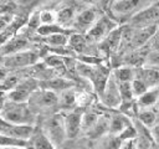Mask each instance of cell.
Returning <instances> with one entry per match:
<instances>
[{"instance_id":"obj_2","label":"cell","mask_w":159,"mask_h":149,"mask_svg":"<svg viewBox=\"0 0 159 149\" xmlns=\"http://www.w3.org/2000/svg\"><path fill=\"white\" fill-rule=\"evenodd\" d=\"M154 2V0H116L112 4L111 10L114 14V16L129 17L130 20L135 14H138L139 11L150 6Z\"/></svg>"},{"instance_id":"obj_24","label":"cell","mask_w":159,"mask_h":149,"mask_svg":"<svg viewBox=\"0 0 159 149\" xmlns=\"http://www.w3.org/2000/svg\"><path fill=\"white\" fill-rule=\"evenodd\" d=\"M41 86L48 91H65L72 87V82L63 78H50Z\"/></svg>"},{"instance_id":"obj_17","label":"cell","mask_w":159,"mask_h":149,"mask_svg":"<svg viewBox=\"0 0 159 149\" xmlns=\"http://www.w3.org/2000/svg\"><path fill=\"white\" fill-rule=\"evenodd\" d=\"M29 149H55V145L46 137L42 129H35L32 135L27 139Z\"/></svg>"},{"instance_id":"obj_13","label":"cell","mask_w":159,"mask_h":149,"mask_svg":"<svg viewBox=\"0 0 159 149\" xmlns=\"http://www.w3.org/2000/svg\"><path fill=\"white\" fill-rule=\"evenodd\" d=\"M111 76V72L106 67V66H102V65H94L93 67V72H92V76L89 78V81L92 82L96 92L101 96L106 84H107V81Z\"/></svg>"},{"instance_id":"obj_12","label":"cell","mask_w":159,"mask_h":149,"mask_svg":"<svg viewBox=\"0 0 159 149\" xmlns=\"http://www.w3.org/2000/svg\"><path fill=\"white\" fill-rule=\"evenodd\" d=\"M32 106H36L37 108H51L58 103V98L53 91L43 89V91H35L31 97Z\"/></svg>"},{"instance_id":"obj_30","label":"cell","mask_w":159,"mask_h":149,"mask_svg":"<svg viewBox=\"0 0 159 149\" xmlns=\"http://www.w3.org/2000/svg\"><path fill=\"white\" fill-rule=\"evenodd\" d=\"M0 147H26L27 148V140L15 139V138H10L0 134Z\"/></svg>"},{"instance_id":"obj_36","label":"cell","mask_w":159,"mask_h":149,"mask_svg":"<svg viewBox=\"0 0 159 149\" xmlns=\"http://www.w3.org/2000/svg\"><path fill=\"white\" fill-rule=\"evenodd\" d=\"M5 102H6V92H4V91L0 89V112H1Z\"/></svg>"},{"instance_id":"obj_37","label":"cell","mask_w":159,"mask_h":149,"mask_svg":"<svg viewBox=\"0 0 159 149\" xmlns=\"http://www.w3.org/2000/svg\"><path fill=\"white\" fill-rule=\"evenodd\" d=\"M0 149H29L26 147H0Z\"/></svg>"},{"instance_id":"obj_18","label":"cell","mask_w":159,"mask_h":149,"mask_svg":"<svg viewBox=\"0 0 159 149\" xmlns=\"http://www.w3.org/2000/svg\"><path fill=\"white\" fill-rule=\"evenodd\" d=\"M159 102V88H149L147 92H144L142 96L138 97L137 99V108L142 109H150L152 107L157 106Z\"/></svg>"},{"instance_id":"obj_5","label":"cell","mask_w":159,"mask_h":149,"mask_svg":"<svg viewBox=\"0 0 159 149\" xmlns=\"http://www.w3.org/2000/svg\"><path fill=\"white\" fill-rule=\"evenodd\" d=\"M39 60V53L32 50H24L9 56L4 57V65L6 68H20V67H26L36 63Z\"/></svg>"},{"instance_id":"obj_6","label":"cell","mask_w":159,"mask_h":149,"mask_svg":"<svg viewBox=\"0 0 159 149\" xmlns=\"http://www.w3.org/2000/svg\"><path fill=\"white\" fill-rule=\"evenodd\" d=\"M37 86L39 84L34 78H27L22 82H19L15 88L6 92V99L14 102H27L31 94L36 91Z\"/></svg>"},{"instance_id":"obj_28","label":"cell","mask_w":159,"mask_h":149,"mask_svg":"<svg viewBox=\"0 0 159 149\" xmlns=\"http://www.w3.org/2000/svg\"><path fill=\"white\" fill-rule=\"evenodd\" d=\"M109 120L111 119H108L106 117H99L98 120H97V123L94 124V127L89 130V134L93 135V137L102 135L107 129H109Z\"/></svg>"},{"instance_id":"obj_8","label":"cell","mask_w":159,"mask_h":149,"mask_svg":"<svg viewBox=\"0 0 159 149\" xmlns=\"http://www.w3.org/2000/svg\"><path fill=\"white\" fill-rule=\"evenodd\" d=\"M35 128L34 125H19V124H12L9 123L4 119L0 118V134L10 137V138H15V139H22V140H27L32 133H34Z\"/></svg>"},{"instance_id":"obj_35","label":"cell","mask_w":159,"mask_h":149,"mask_svg":"<svg viewBox=\"0 0 159 149\" xmlns=\"http://www.w3.org/2000/svg\"><path fill=\"white\" fill-rule=\"evenodd\" d=\"M134 148H135V142L134 139H130V140H127L120 149H134Z\"/></svg>"},{"instance_id":"obj_38","label":"cell","mask_w":159,"mask_h":149,"mask_svg":"<svg viewBox=\"0 0 159 149\" xmlns=\"http://www.w3.org/2000/svg\"><path fill=\"white\" fill-rule=\"evenodd\" d=\"M84 2H87V4H94V2H97L98 0H83Z\"/></svg>"},{"instance_id":"obj_31","label":"cell","mask_w":159,"mask_h":149,"mask_svg":"<svg viewBox=\"0 0 159 149\" xmlns=\"http://www.w3.org/2000/svg\"><path fill=\"white\" fill-rule=\"evenodd\" d=\"M40 22H41V25L56 24V11H52V10L40 11Z\"/></svg>"},{"instance_id":"obj_9","label":"cell","mask_w":159,"mask_h":149,"mask_svg":"<svg viewBox=\"0 0 159 149\" xmlns=\"http://www.w3.org/2000/svg\"><path fill=\"white\" fill-rule=\"evenodd\" d=\"M112 30H113L112 21L108 17L102 16V17H98L94 25L84 35L89 42H102Z\"/></svg>"},{"instance_id":"obj_20","label":"cell","mask_w":159,"mask_h":149,"mask_svg":"<svg viewBox=\"0 0 159 149\" xmlns=\"http://www.w3.org/2000/svg\"><path fill=\"white\" fill-rule=\"evenodd\" d=\"M75 17H76V15H75V10L72 7H63L58 11H56V24L63 29L72 26Z\"/></svg>"},{"instance_id":"obj_33","label":"cell","mask_w":159,"mask_h":149,"mask_svg":"<svg viewBox=\"0 0 159 149\" xmlns=\"http://www.w3.org/2000/svg\"><path fill=\"white\" fill-rule=\"evenodd\" d=\"M149 47L153 48L152 51H159V27L157 29L155 34L153 35V37L150 38V41L148 42Z\"/></svg>"},{"instance_id":"obj_1","label":"cell","mask_w":159,"mask_h":149,"mask_svg":"<svg viewBox=\"0 0 159 149\" xmlns=\"http://www.w3.org/2000/svg\"><path fill=\"white\" fill-rule=\"evenodd\" d=\"M0 118L19 125H32L34 124V112L27 102H14L6 99L1 112Z\"/></svg>"},{"instance_id":"obj_40","label":"cell","mask_w":159,"mask_h":149,"mask_svg":"<svg viewBox=\"0 0 159 149\" xmlns=\"http://www.w3.org/2000/svg\"><path fill=\"white\" fill-rule=\"evenodd\" d=\"M158 104H159V102H158Z\"/></svg>"},{"instance_id":"obj_7","label":"cell","mask_w":159,"mask_h":149,"mask_svg":"<svg viewBox=\"0 0 159 149\" xmlns=\"http://www.w3.org/2000/svg\"><path fill=\"white\" fill-rule=\"evenodd\" d=\"M102 102L109 107V108H118L122 104V98H120V93H119V84L118 81L114 78L113 74L109 76L107 84L101 94Z\"/></svg>"},{"instance_id":"obj_21","label":"cell","mask_w":159,"mask_h":149,"mask_svg":"<svg viewBox=\"0 0 159 149\" xmlns=\"http://www.w3.org/2000/svg\"><path fill=\"white\" fill-rule=\"evenodd\" d=\"M130 125V122L129 119L123 115V114H117V115H113L109 120V130L113 133V134H117L119 135L127 127Z\"/></svg>"},{"instance_id":"obj_14","label":"cell","mask_w":159,"mask_h":149,"mask_svg":"<svg viewBox=\"0 0 159 149\" xmlns=\"http://www.w3.org/2000/svg\"><path fill=\"white\" fill-rule=\"evenodd\" d=\"M65 120V129L67 138H75L81 130V122H82V113L78 111L68 112L63 115Z\"/></svg>"},{"instance_id":"obj_25","label":"cell","mask_w":159,"mask_h":149,"mask_svg":"<svg viewBox=\"0 0 159 149\" xmlns=\"http://www.w3.org/2000/svg\"><path fill=\"white\" fill-rule=\"evenodd\" d=\"M138 119L144 127L150 129L158 122V114L153 109H142L138 113Z\"/></svg>"},{"instance_id":"obj_29","label":"cell","mask_w":159,"mask_h":149,"mask_svg":"<svg viewBox=\"0 0 159 149\" xmlns=\"http://www.w3.org/2000/svg\"><path fill=\"white\" fill-rule=\"evenodd\" d=\"M98 118H99V117H98L96 113H93V112H88V113H84V114H82L81 129L89 132V130H91V129L94 127V124L97 123Z\"/></svg>"},{"instance_id":"obj_4","label":"cell","mask_w":159,"mask_h":149,"mask_svg":"<svg viewBox=\"0 0 159 149\" xmlns=\"http://www.w3.org/2000/svg\"><path fill=\"white\" fill-rule=\"evenodd\" d=\"M159 21V2H154L150 6L143 9L130 19V26L134 29L147 27L157 25Z\"/></svg>"},{"instance_id":"obj_16","label":"cell","mask_w":159,"mask_h":149,"mask_svg":"<svg viewBox=\"0 0 159 149\" xmlns=\"http://www.w3.org/2000/svg\"><path fill=\"white\" fill-rule=\"evenodd\" d=\"M29 46V41L25 37H11L0 47V56H9L20 51H24Z\"/></svg>"},{"instance_id":"obj_19","label":"cell","mask_w":159,"mask_h":149,"mask_svg":"<svg viewBox=\"0 0 159 149\" xmlns=\"http://www.w3.org/2000/svg\"><path fill=\"white\" fill-rule=\"evenodd\" d=\"M88 45H89V41L87 40L86 35H83V34L76 32L68 37V47L76 53L86 55V51L88 50Z\"/></svg>"},{"instance_id":"obj_39","label":"cell","mask_w":159,"mask_h":149,"mask_svg":"<svg viewBox=\"0 0 159 149\" xmlns=\"http://www.w3.org/2000/svg\"><path fill=\"white\" fill-rule=\"evenodd\" d=\"M46 1H50V0H46Z\"/></svg>"},{"instance_id":"obj_23","label":"cell","mask_w":159,"mask_h":149,"mask_svg":"<svg viewBox=\"0 0 159 149\" xmlns=\"http://www.w3.org/2000/svg\"><path fill=\"white\" fill-rule=\"evenodd\" d=\"M134 72H135V67L123 65L118 67L112 74L118 82H132L134 79Z\"/></svg>"},{"instance_id":"obj_34","label":"cell","mask_w":159,"mask_h":149,"mask_svg":"<svg viewBox=\"0 0 159 149\" xmlns=\"http://www.w3.org/2000/svg\"><path fill=\"white\" fill-rule=\"evenodd\" d=\"M150 137L159 144V122H157L155 125L150 128Z\"/></svg>"},{"instance_id":"obj_22","label":"cell","mask_w":159,"mask_h":149,"mask_svg":"<svg viewBox=\"0 0 159 149\" xmlns=\"http://www.w3.org/2000/svg\"><path fill=\"white\" fill-rule=\"evenodd\" d=\"M68 34H63V32H60V34H53V35H50V36H46V37H42L43 38V42L51 47V48H57V47H65L68 45Z\"/></svg>"},{"instance_id":"obj_11","label":"cell","mask_w":159,"mask_h":149,"mask_svg":"<svg viewBox=\"0 0 159 149\" xmlns=\"http://www.w3.org/2000/svg\"><path fill=\"white\" fill-rule=\"evenodd\" d=\"M134 78L142 81L148 88H154L159 84V66L135 67Z\"/></svg>"},{"instance_id":"obj_10","label":"cell","mask_w":159,"mask_h":149,"mask_svg":"<svg viewBox=\"0 0 159 149\" xmlns=\"http://www.w3.org/2000/svg\"><path fill=\"white\" fill-rule=\"evenodd\" d=\"M97 20H98L97 11L94 9H86V10H83L76 15L73 24H72V27L75 29V31H77V34L84 35L94 25V22Z\"/></svg>"},{"instance_id":"obj_26","label":"cell","mask_w":159,"mask_h":149,"mask_svg":"<svg viewBox=\"0 0 159 149\" xmlns=\"http://www.w3.org/2000/svg\"><path fill=\"white\" fill-rule=\"evenodd\" d=\"M60 32H63V34H70V31H67L66 29L61 27L60 25L57 24H52V25H41L37 30H36V34L41 37H46V36H50V35H53V34H60Z\"/></svg>"},{"instance_id":"obj_3","label":"cell","mask_w":159,"mask_h":149,"mask_svg":"<svg viewBox=\"0 0 159 149\" xmlns=\"http://www.w3.org/2000/svg\"><path fill=\"white\" fill-rule=\"evenodd\" d=\"M42 132L46 134V137L51 140V143L56 147L63 143V140L67 138L66 129H65V120L62 114H53L50 117L42 128Z\"/></svg>"},{"instance_id":"obj_32","label":"cell","mask_w":159,"mask_h":149,"mask_svg":"<svg viewBox=\"0 0 159 149\" xmlns=\"http://www.w3.org/2000/svg\"><path fill=\"white\" fill-rule=\"evenodd\" d=\"M130 84H132V91H133V94H134V97H139V96H142L144 92H147L149 88L142 82V81H139V79H133L132 82H130Z\"/></svg>"},{"instance_id":"obj_15","label":"cell","mask_w":159,"mask_h":149,"mask_svg":"<svg viewBox=\"0 0 159 149\" xmlns=\"http://www.w3.org/2000/svg\"><path fill=\"white\" fill-rule=\"evenodd\" d=\"M120 42H122V29L117 27L113 29L102 42H99V48L106 53H111L120 47Z\"/></svg>"},{"instance_id":"obj_27","label":"cell","mask_w":159,"mask_h":149,"mask_svg":"<svg viewBox=\"0 0 159 149\" xmlns=\"http://www.w3.org/2000/svg\"><path fill=\"white\" fill-rule=\"evenodd\" d=\"M58 101L61 102V106H63L66 108H71L77 103V94L71 88H68L62 92L61 99H58Z\"/></svg>"}]
</instances>
